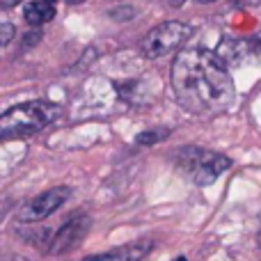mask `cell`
Here are the masks:
<instances>
[{"label": "cell", "instance_id": "1", "mask_svg": "<svg viewBox=\"0 0 261 261\" xmlns=\"http://www.w3.org/2000/svg\"><path fill=\"white\" fill-rule=\"evenodd\" d=\"M172 90L188 113L206 119L227 113L236 101V87L225 60L208 48H184L176 53Z\"/></svg>", "mask_w": 261, "mask_h": 261}, {"label": "cell", "instance_id": "2", "mask_svg": "<svg viewBox=\"0 0 261 261\" xmlns=\"http://www.w3.org/2000/svg\"><path fill=\"white\" fill-rule=\"evenodd\" d=\"M62 115V110L48 101H28V103L14 106L0 117V135L5 140L25 138V135L39 133L48 124Z\"/></svg>", "mask_w": 261, "mask_h": 261}, {"label": "cell", "instance_id": "3", "mask_svg": "<svg viewBox=\"0 0 261 261\" xmlns=\"http://www.w3.org/2000/svg\"><path fill=\"white\" fill-rule=\"evenodd\" d=\"M181 170L190 176L197 186H211L218 181V176L225 170L231 167V158H227L225 153H216L208 149L199 147H186L176 153Z\"/></svg>", "mask_w": 261, "mask_h": 261}, {"label": "cell", "instance_id": "4", "mask_svg": "<svg viewBox=\"0 0 261 261\" xmlns=\"http://www.w3.org/2000/svg\"><path fill=\"white\" fill-rule=\"evenodd\" d=\"M190 35H193V30H190V25H186V23L165 21L147 32V37L142 39V53L151 60L165 58V55L179 50L181 46L188 41Z\"/></svg>", "mask_w": 261, "mask_h": 261}, {"label": "cell", "instance_id": "5", "mask_svg": "<svg viewBox=\"0 0 261 261\" xmlns=\"http://www.w3.org/2000/svg\"><path fill=\"white\" fill-rule=\"evenodd\" d=\"M216 53L225 60L227 67L261 64V32L250 37H225Z\"/></svg>", "mask_w": 261, "mask_h": 261}, {"label": "cell", "instance_id": "6", "mask_svg": "<svg viewBox=\"0 0 261 261\" xmlns=\"http://www.w3.org/2000/svg\"><path fill=\"white\" fill-rule=\"evenodd\" d=\"M69 195H71V190H69L67 186H58V188L46 190V193L32 197L30 202L23 204V206L18 208L16 220L18 222H41V220H46L50 213L58 211V208L67 202Z\"/></svg>", "mask_w": 261, "mask_h": 261}, {"label": "cell", "instance_id": "7", "mask_svg": "<svg viewBox=\"0 0 261 261\" xmlns=\"http://www.w3.org/2000/svg\"><path fill=\"white\" fill-rule=\"evenodd\" d=\"M92 227V220L87 216H78L73 220H69L67 225H62L53 236V243H50V254H62L67 250L76 248V245L83 243V239L87 236Z\"/></svg>", "mask_w": 261, "mask_h": 261}, {"label": "cell", "instance_id": "8", "mask_svg": "<svg viewBox=\"0 0 261 261\" xmlns=\"http://www.w3.org/2000/svg\"><path fill=\"white\" fill-rule=\"evenodd\" d=\"M23 16L30 25H44L50 18H55V3H46V0L28 3L25 9H23Z\"/></svg>", "mask_w": 261, "mask_h": 261}, {"label": "cell", "instance_id": "9", "mask_svg": "<svg viewBox=\"0 0 261 261\" xmlns=\"http://www.w3.org/2000/svg\"><path fill=\"white\" fill-rule=\"evenodd\" d=\"M167 135V130H144V133H140L138 135V144H153V142H158L161 138H165Z\"/></svg>", "mask_w": 261, "mask_h": 261}, {"label": "cell", "instance_id": "10", "mask_svg": "<svg viewBox=\"0 0 261 261\" xmlns=\"http://www.w3.org/2000/svg\"><path fill=\"white\" fill-rule=\"evenodd\" d=\"M0 32H3V46H9V41H12V37H14V25H9V23H3Z\"/></svg>", "mask_w": 261, "mask_h": 261}, {"label": "cell", "instance_id": "11", "mask_svg": "<svg viewBox=\"0 0 261 261\" xmlns=\"http://www.w3.org/2000/svg\"><path fill=\"white\" fill-rule=\"evenodd\" d=\"M3 3V7H14V5H18L21 0H0Z\"/></svg>", "mask_w": 261, "mask_h": 261}, {"label": "cell", "instance_id": "12", "mask_svg": "<svg viewBox=\"0 0 261 261\" xmlns=\"http://www.w3.org/2000/svg\"><path fill=\"white\" fill-rule=\"evenodd\" d=\"M241 3H245V5H261V0H241Z\"/></svg>", "mask_w": 261, "mask_h": 261}, {"label": "cell", "instance_id": "13", "mask_svg": "<svg viewBox=\"0 0 261 261\" xmlns=\"http://www.w3.org/2000/svg\"><path fill=\"white\" fill-rule=\"evenodd\" d=\"M69 3H71V5H78V3H83V0H69Z\"/></svg>", "mask_w": 261, "mask_h": 261}, {"label": "cell", "instance_id": "14", "mask_svg": "<svg viewBox=\"0 0 261 261\" xmlns=\"http://www.w3.org/2000/svg\"><path fill=\"white\" fill-rule=\"evenodd\" d=\"M174 261H188V259H186V257H176Z\"/></svg>", "mask_w": 261, "mask_h": 261}, {"label": "cell", "instance_id": "15", "mask_svg": "<svg viewBox=\"0 0 261 261\" xmlns=\"http://www.w3.org/2000/svg\"><path fill=\"white\" fill-rule=\"evenodd\" d=\"M197 3H216V0H197Z\"/></svg>", "mask_w": 261, "mask_h": 261}, {"label": "cell", "instance_id": "16", "mask_svg": "<svg viewBox=\"0 0 261 261\" xmlns=\"http://www.w3.org/2000/svg\"><path fill=\"white\" fill-rule=\"evenodd\" d=\"M46 3H55V0H46Z\"/></svg>", "mask_w": 261, "mask_h": 261}, {"label": "cell", "instance_id": "17", "mask_svg": "<svg viewBox=\"0 0 261 261\" xmlns=\"http://www.w3.org/2000/svg\"><path fill=\"white\" fill-rule=\"evenodd\" d=\"M259 245H261V234H259Z\"/></svg>", "mask_w": 261, "mask_h": 261}]
</instances>
